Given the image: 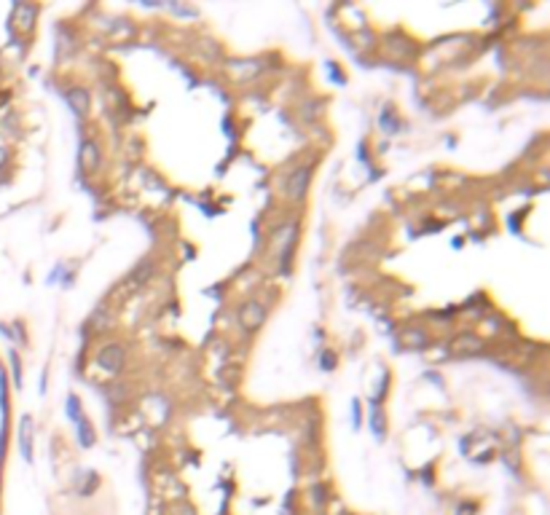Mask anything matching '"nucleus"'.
<instances>
[{
    "label": "nucleus",
    "mask_w": 550,
    "mask_h": 515,
    "mask_svg": "<svg viewBox=\"0 0 550 515\" xmlns=\"http://www.w3.org/2000/svg\"><path fill=\"white\" fill-rule=\"evenodd\" d=\"M295 244V226H282L277 231V236H274V247H277V253H280V260H282V269L287 272V260H290V250H293Z\"/></svg>",
    "instance_id": "nucleus-1"
},
{
    "label": "nucleus",
    "mask_w": 550,
    "mask_h": 515,
    "mask_svg": "<svg viewBox=\"0 0 550 515\" xmlns=\"http://www.w3.org/2000/svg\"><path fill=\"white\" fill-rule=\"evenodd\" d=\"M263 320H266V312H263V306H261V303L250 301V303H244V306H241L239 325L244 327V330H258V327L263 325Z\"/></svg>",
    "instance_id": "nucleus-2"
},
{
    "label": "nucleus",
    "mask_w": 550,
    "mask_h": 515,
    "mask_svg": "<svg viewBox=\"0 0 550 515\" xmlns=\"http://www.w3.org/2000/svg\"><path fill=\"white\" fill-rule=\"evenodd\" d=\"M309 180H311V169H309V166L293 172L290 180H287V196H290V199H304V196H306V188H309Z\"/></svg>",
    "instance_id": "nucleus-3"
},
{
    "label": "nucleus",
    "mask_w": 550,
    "mask_h": 515,
    "mask_svg": "<svg viewBox=\"0 0 550 515\" xmlns=\"http://www.w3.org/2000/svg\"><path fill=\"white\" fill-rule=\"evenodd\" d=\"M100 365L107 368V370H119V368L124 365V349L116 346V344L105 346V349L100 352Z\"/></svg>",
    "instance_id": "nucleus-4"
},
{
    "label": "nucleus",
    "mask_w": 550,
    "mask_h": 515,
    "mask_svg": "<svg viewBox=\"0 0 550 515\" xmlns=\"http://www.w3.org/2000/svg\"><path fill=\"white\" fill-rule=\"evenodd\" d=\"M80 164H83L86 172H94L100 166V153H97L94 143H83V148H80Z\"/></svg>",
    "instance_id": "nucleus-5"
},
{
    "label": "nucleus",
    "mask_w": 550,
    "mask_h": 515,
    "mask_svg": "<svg viewBox=\"0 0 550 515\" xmlns=\"http://www.w3.org/2000/svg\"><path fill=\"white\" fill-rule=\"evenodd\" d=\"M19 437H22V454H25L27 459H30V456H32V419H30V416H25V419H22Z\"/></svg>",
    "instance_id": "nucleus-6"
},
{
    "label": "nucleus",
    "mask_w": 550,
    "mask_h": 515,
    "mask_svg": "<svg viewBox=\"0 0 550 515\" xmlns=\"http://www.w3.org/2000/svg\"><path fill=\"white\" fill-rule=\"evenodd\" d=\"M481 339H475V336H462V339H456L454 341V352L459 354H465V352H481Z\"/></svg>",
    "instance_id": "nucleus-7"
},
{
    "label": "nucleus",
    "mask_w": 550,
    "mask_h": 515,
    "mask_svg": "<svg viewBox=\"0 0 550 515\" xmlns=\"http://www.w3.org/2000/svg\"><path fill=\"white\" fill-rule=\"evenodd\" d=\"M67 102L73 105V110H76V113H86V108H89V95H86L83 89H70Z\"/></svg>",
    "instance_id": "nucleus-8"
},
{
    "label": "nucleus",
    "mask_w": 550,
    "mask_h": 515,
    "mask_svg": "<svg viewBox=\"0 0 550 515\" xmlns=\"http://www.w3.org/2000/svg\"><path fill=\"white\" fill-rule=\"evenodd\" d=\"M16 19H19V28L30 30L35 19V6H16Z\"/></svg>",
    "instance_id": "nucleus-9"
},
{
    "label": "nucleus",
    "mask_w": 550,
    "mask_h": 515,
    "mask_svg": "<svg viewBox=\"0 0 550 515\" xmlns=\"http://www.w3.org/2000/svg\"><path fill=\"white\" fill-rule=\"evenodd\" d=\"M78 430H80V443H83V446H92V443H94V435H92V427H89V421H86V419H83V416H80V419H78Z\"/></svg>",
    "instance_id": "nucleus-10"
},
{
    "label": "nucleus",
    "mask_w": 550,
    "mask_h": 515,
    "mask_svg": "<svg viewBox=\"0 0 550 515\" xmlns=\"http://www.w3.org/2000/svg\"><path fill=\"white\" fill-rule=\"evenodd\" d=\"M371 427H373L376 437H381V435H384V416H381V411H378V408H373V413H371Z\"/></svg>",
    "instance_id": "nucleus-11"
},
{
    "label": "nucleus",
    "mask_w": 550,
    "mask_h": 515,
    "mask_svg": "<svg viewBox=\"0 0 550 515\" xmlns=\"http://www.w3.org/2000/svg\"><path fill=\"white\" fill-rule=\"evenodd\" d=\"M402 341H405V344H414V346H422V344H424V336H422V333H414V330H408V333H402Z\"/></svg>",
    "instance_id": "nucleus-12"
},
{
    "label": "nucleus",
    "mask_w": 550,
    "mask_h": 515,
    "mask_svg": "<svg viewBox=\"0 0 550 515\" xmlns=\"http://www.w3.org/2000/svg\"><path fill=\"white\" fill-rule=\"evenodd\" d=\"M67 408H70V419L78 421V419H80V413H78V400H76V397H70V400H67Z\"/></svg>",
    "instance_id": "nucleus-13"
},
{
    "label": "nucleus",
    "mask_w": 550,
    "mask_h": 515,
    "mask_svg": "<svg viewBox=\"0 0 550 515\" xmlns=\"http://www.w3.org/2000/svg\"><path fill=\"white\" fill-rule=\"evenodd\" d=\"M333 365H335V357H333V354H330V352L322 354V368H325V370H333Z\"/></svg>",
    "instance_id": "nucleus-14"
},
{
    "label": "nucleus",
    "mask_w": 550,
    "mask_h": 515,
    "mask_svg": "<svg viewBox=\"0 0 550 515\" xmlns=\"http://www.w3.org/2000/svg\"><path fill=\"white\" fill-rule=\"evenodd\" d=\"M352 408H354V427H360V403L354 400V403H352Z\"/></svg>",
    "instance_id": "nucleus-15"
}]
</instances>
